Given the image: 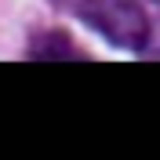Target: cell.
Returning <instances> with one entry per match:
<instances>
[{"instance_id":"1","label":"cell","mask_w":160,"mask_h":160,"mask_svg":"<svg viewBox=\"0 0 160 160\" xmlns=\"http://www.w3.org/2000/svg\"><path fill=\"white\" fill-rule=\"evenodd\" d=\"M77 18L106 37L113 48L142 51L149 44V18L138 0H77Z\"/></svg>"},{"instance_id":"2","label":"cell","mask_w":160,"mask_h":160,"mask_svg":"<svg viewBox=\"0 0 160 160\" xmlns=\"http://www.w3.org/2000/svg\"><path fill=\"white\" fill-rule=\"evenodd\" d=\"M29 58H84V55H80V48L66 37V33H48V37L33 40Z\"/></svg>"}]
</instances>
